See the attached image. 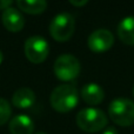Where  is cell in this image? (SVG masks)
Returning <instances> with one entry per match:
<instances>
[{"instance_id": "cell-14", "label": "cell", "mask_w": 134, "mask_h": 134, "mask_svg": "<svg viewBox=\"0 0 134 134\" xmlns=\"http://www.w3.org/2000/svg\"><path fill=\"white\" fill-rule=\"evenodd\" d=\"M12 115V108L9 102L4 98H0V126L8 122Z\"/></svg>"}, {"instance_id": "cell-12", "label": "cell", "mask_w": 134, "mask_h": 134, "mask_svg": "<svg viewBox=\"0 0 134 134\" xmlns=\"http://www.w3.org/2000/svg\"><path fill=\"white\" fill-rule=\"evenodd\" d=\"M118 37L125 45H134V16H126L118 25Z\"/></svg>"}, {"instance_id": "cell-8", "label": "cell", "mask_w": 134, "mask_h": 134, "mask_svg": "<svg viewBox=\"0 0 134 134\" xmlns=\"http://www.w3.org/2000/svg\"><path fill=\"white\" fill-rule=\"evenodd\" d=\"M1 21L4 27L9 32H20L25 26V18L20 13L18 8L8 7L5 11H2Z\"/></svg>"}, {"instance_id": "cell-5", "label": "cell", "mask_w": 134, "mask_h": 134, "mask_svg": "<svg viewBox=\"0 0 134 134\" xmlns=\"http://www.w3.org/2000/svg\"><path fill=\"white\" fill-rule=\"evenodd\" d=\"M80 63L72 54H61L54 61V74L61 81H72L80 73Z\"/></svg>"}, {"instance_id": "cell-1", "label": "cell", "mask_w": 134, "mask_h": 134, "mask_svg": "<svg viewBox=\"0 0 134 134\" xmlns=\"http://www.w3.org/2000/svg\"><path fill=\"white\" fill-rule=\"evenodd\" d=\"M49 102L54 111L67 113L76 107L79 102V93L73 83H64L55 87L51 93Z\"/></svg>"}, {"instance_id": "cell-2", "label": "cell", "mask_w": 134, "mask_h": 134, "mask_svg": "<svg viewBox=\"0 0 134 134\" xmlns=\"http://www.w3.org/2000/svg\"><path fill=\"white\" fill-rule=\"evenodd\" d=\"M75 121L81 131L87 133H97L104 130L108 122V119L101 109L88 107V108L81 109L76 114Z\"/></svg>"}, {"instance_id": "cell-19", "label": "cell", "mask_w": 134, "mask_h": 134, "mask_svg": "<svg viewBox=\"0 0 134 134\" xmlns=\"http://www.w3.org/2000/svg\"><path fill=\"white\" fill-rule=\"evenodd\" d=\"M35 134H47V133H45V132H38V133H35Z\"/></svg>"}, {"instance_id": "cell-15", "label": "cell", "mask_w": 134, "mask_h": 134, "mask_svg": "<svg viewBox=\"0 0 134 134\" xmlns=\"http://www.w3.org/2000/svg\"><path fill=\"white\" fill-rule=\"evenodd\" d=\"M12 6V1L11 0H0V9L5 11L6 8Z\"/></svg>"}, {"instance_id": "cell-6", "label": "cell", "mask_w": 134, "mask_h": 134, "mask_svg": "<svg viewBox=\"0 0 134 134\" xmlns=\"http://www.w3.org/2000/svg\"><path fill=\"white\" fill-rule=\"evenodd\" d=\"M25 55L33 64H41L47 59L49 53V45L41 35H32L25 41Z\"/></svg>"}, {"instance_id": "cell-4", "label": "cell", "mask_w": 134, "mask_h": 134, "mask_svg": "<svg viewBox=\"0 0 134 134\" xmlns=\"http://www.w3.org/2000/svg\"><path fill=\"white\" fill-rule=\"evenodd\" d=\"M49 34L54 40L65 42L72 38L75 31V19L71 13H59L49 24Z\"/></svg>"}, {"instance_id": "cell-20", "label": "cell", "mask_w": 134, "mask_h": 134, "mask_svg": "<svg viewBox=\"0 0 134 134\" xmlns=\"http://www.w3.org/2000/svg\"><path fill=\"white\" fill-rule=\"evenodd\" d=\"M132 93H133V97H134V86H133V88H132Z\"/></svg>"}, {"instance_id": "cell-17", "label": "cell", "mask_w": 134, "mask_h": 134, "mask_svg": "<svg viewBox=\"0 0 134 134\" xmlns=\"http://www.w3.org/2000/svg\"><path fill=\"white\" fill-rule=\"evenodd\" d=\"M102 134H119V133L114 127H108V128H106V130L102 132Z\"/></svg>"}, {"instance_id": "cell-11", "label": "cell", "mask_w": 134, "mask_h": 134, "mask_svg": "<svg viewBox=\"0 0 134 134\" xmlns=\"http://www.w3.org/2000/svg\"><path fill=\"white\" fill-rule=\"evenodd\" d=\"M35 102V93L28 87H21L14 92L12 97V104L16 108H28Z\"/></svg>"}, {"instance_id": "cell-13", "label": "cell", "mask_w": 134, "mask_h": 134, "mask_svg": "<svg viewBox=\"0 0 134 134\" xmlns=\"http://www.w3.org/2000/svg\"><path fill=\"white\" fill-rule=\"evenodd\" d=\"M18 9L28 14H40L47 8V2L45 0H18Z\"/></svg>"}, {"instance_id": "cell-7", "label": "cell", "mask_w": 134, "mask_h": 134, "mask_svg": "<svg viewBox=\"0 0 134 134\" xmlns=\"http://www.w3.org/2000/svg\"><path fill=\"white\" fill-rule=\"evenodd\" d=\"M114 44V37L112 32L105 28H99L91 33L87 39L88 48L95 53H102L112 48Z\"/></svg>"}, {"instance_id": "cell-3", "label": "cell", "mask_w": 134, "mask_h": 134, "mask_svg": "<svg viewBox=\"0 0 134 134\" xmlns=\"http://www.w3.org/2000/svg\"><path fill=\"white\" fill-rule=\"evenodd\" d=\"M111 120L121 127L134 125V101L127 98H118L111 101L108 106Z\"/></svg>"}, {"instance_id": "cell-10", "label": "cell", "mask_w": 134, "mask_h": 134, "mask_svg": "<svg viewBox=\"0 0 134 134\" xmlns=\"http://www.w3.org/2000/svg\"><path fill=\"white\" fill-rule=\"evenodd\" d=\"M8 131L11 134H33L34 122L28 115L20 114L9 121Z\"/></svg>"}, {"instance_id": "cell-18", "label": "cell", "mask_w": 134, "mask_h": 134, "mask_svg": "<svg viewBox=\"0 0 134 134\" xmlns=\"http://www.w3.org/2000/svg\"><path fill=\"white\" fill-rule=\"evenodd\" d=\"M2 60H4V54H2V52L0 51V64L2 63Z\"/></svg>"}, {"instance_id": "cell-16", "label": "cell", "mask_w": 134, "mask_h": 134, "mask_svg": "<svg viewBox=\"0 0 134 134\" xmlns=\"http://www.w3.org/2000/svg\"><path fill=\"white\" fill-rule=\"evenodd\" d=\"M87 0H81V1H75V0H71L69 1V4L73 5V6L75 7H81V6H85V5H87Z\"/></svg>"}, {"instance_id": "cell-9", "label": "cell", "mask_w": 134, "mask_h": 134, "mask_svg": "<svg viewBox=\"0 0 134 134\" xmlns=\"http://www.w3.org/2000/svg\"><path fill=\"white\" fill-rule=\"evenodd\" d=\"M81 98H82V100L86 104L95 106V105H99L104 101L105 91L98 83H94V82L86 83L81 88Z\"/></svg>"}]
</instances>
